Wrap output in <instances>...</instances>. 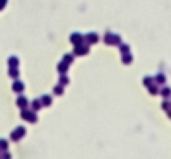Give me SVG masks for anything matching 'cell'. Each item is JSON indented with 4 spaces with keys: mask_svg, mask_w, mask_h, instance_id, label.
<instances>
[{
    "mask_svg": "<svg viewBox=\"0 0 171 159\" xmlns=\"http://www.w3.org/2000/svg\"><path fill=\"white\" fill-rule=\"evenodd\" d=\"M20 116H22L25 121H30V123L37 121V114H35V111H33V110H28V108H23L22 113H20Z\"/></svg>",
    "mask_w": 171,
    "mask_h": 159,
    "instance_id": "cell-1",
    "label": "cell"
},
{
    "mask_svg": "<svg viewBox=\"0 0 171 159\" xmlns=\"http://www.w3.org/2000/svg\"><path fill=\"white\" fill-rule=\"evenodd\" d=\"M105 43L106 45H121V38L118 37V35H115V33H106L105 35Z\"/></svg>",
    "mask_w": 171,
    "mask_h": 159,
    "instance_id": "cell-2",
    "label": "cell"
},
{
    "mask_svg": "<svg viewBox=\"0 0 171 159\" xmlns=\"http://www.w3.org/2000/svg\"><path fill=\"white\" fill-rule=\"evenodd\" d=\"M25 136V128L23 126H19V128H15L13 131H12V134H10V138L13 141H20L22 138Z\"/></svg>",
    "mask_w": 171,
    "mask_h": 159,
    "instance_id": "cell-3",
    "label": "cell"
},
{
    "mask_svg": "<svg viewBox=\"0 0 171 159\" xmlns=\"http://www.w3.org/2000/svg\"><path fill=\"white\" fill-rule=\"evenodd\" d=\"M88 50H90V47H88V43H82V45H75V50H73V53L75 55H86L88 53Z\"/></svg>",
    "mask_w": 171,
    "mask_h": 159,
    "instance_id": "cell-4",
    "label": "cell"
},
{
    "mask_svg": "<svg viewBox=\"0 0 171 159\" xmlns=\"http://www.w3.org/2000/svg\"><path fill=\"white\" fill-rule=\"evenodd\" d=\"M70 42L73 45H82V43H85V35H82V33H72Z\"/></svg>",
    "mask_w": 171,
    "mask_h": 159,
    "instance_id": "cell-5",
    "label": "cell"
},
{
    "mask_svg": "<svg viewBox=\"0 0 171 159\" xmlns=\"http://www.w3.org/2000/svg\"><path fill=\"white\" fill-rule=\"evenodd\" d=\"M98 42V35L96 33H86L85 35V43H88V45H93V43H96Z\"/></svg>",
    "mask_w": 171,
    "mask_h": 159,
    "instance_id": "cell-6",
    "label": "cell"
},
{
    "mask_svg": "<svg viewBox=\"0 0 171 159\" xmlns=\"http://www.w3.org/2000/svg\"><path fill=\"white\" fill-rule=\"evenodd\" d=\"M12 88H13V91H15V93H22V91L25 90V84L22 83V81H19V80H15L13 84H12Z\"/></svg>",
    "mask_w": 171,
    "mask_h": 159,
    "instance_id": "cell-7",
    "label": "cell"
},
{
    "mask_svg": "<svg viewBox=\"0 0 171 159\" xmlns=\"http://www.w3.org/2000/svg\"><path fill=\"white\" fill-rule=\"evenodd\" d=\"M68 65H70V63H67L65 60H63V61L58 65V71H60V75H65V73L68 71Z\"/></svg>",
    "mask_w": 171,
    "mask_h": 159,
    "instance_id": "cell-8",
    "label": "cell"
},
{
    "mask_svg": "<svg viewBox=\"0 0 171 159\" xmlns=\"http://www.w3.org/2000/svg\"><path fill=\"white\" fill-rule=\"evenodd\" d=\"M17 104L20 106V110H23V108H28V101H27V98H25V96H20L19 100H17Z\"/></svg>",
    "mask_w": 171,
    "mask_h": 159,
    "instance_id": "cell-9",
    "label": "cell"
},
{
    "mask_svg": "<svg viewBox=\"0 0 171 159\" xmlns=\"http://www.w3.org/2000/svg\"><path fill=\"white\" fill-rule=\"evenodd\" d=\"M42 106H43V104H42V100H33V101H32V110H33V111H38Z\"/></svg>",
    "mask_w": 171,
    "mask_h": 159,
    "instance_id": "cell-10",
    "label": "cell"
},
{
    "mask_svg": "<svg viewBox=\"0 0 171 159\" xmlns=\"http://www.w3.org/2000/svg\"><path fill=\"white\" fill-rule=\"evenodd\" d=\"M9 75L12 76V78H19V68L17 66H10V70H9Z\"/></svg>",
    "mask_w": 171,
    "mask_h": 159,
    "instance_id": "cell-11",
    "label": "cell"
},
{
    "mask_svg": "<svg viewBox=\"0 0 171 159\" xmlns=\"http://www.w3.org/2000/svg\"><path fill=\"white\" fill-rule=\"evenodd\" d=\"M40 100H42V104H43V106H50V104H52V98H50V96H42Z\"/></svg>",
    "mask_w": 171,
    "mask_h": 159,
    "instance_id": "cell-12",
    "label": "cell"
},
{
    "mask_svg": "<svg viewBox=\"0 0 171 159\" xmlns=\"http://www.w3.org/2000/svg\"><path fill=\"white\" fill-rule=\"evenodd\" d=\"M9 65H10V66H19V58H15V56H10V58H9Z\"/></svg>",
    "mask_w": 171,
    "mask_h": 159,
    "instance_id": "cell-13",
    "label": "cell"
},
{
    "mask_svg": "<svg viewBox=\"0 0 171 159\" xmlns=\"http://www.w3.org/2000/svg\"><path fill=\"white\" fill-rule=\"evenodd\" d=\"M130 61H131V55H130V51H128V53H123V63L128 65Z\"/></svg>",
    "mask_w": 171,
    "mask_h": 159,
    "instance_id": "cell-14",
    "label": "cell"
},
{
    "mask_svg": "<svg viewBox=\"0 0 171 159\" xmlns=\"http://www.w3.org/2000/svg\"><path fill=\"white\" fill-rule=\"evenodd\" d=\"M120 50H121V55H123V53H128V51H130V47L125 45V43H121V45H120Z\"/></svg>",
    "mask_w": 171,
    "mask_h": 159,
    "instance_id": "cell-15",
    "label": "cell"
},
{
    "mask_svg": "<svg viewBox=\"0 0 171 159\" xmlns=\"http://www.w3.org/2000/svg\"><path fill=\"white\" fill-rule=\"evenodd\" d=\"M63 93V84H58L55 86V94H62Z\"/></svg>",
    "mask_w": 171,
    "mask_h": 159,
    "instance_id": "cell-16",
    "label": "cell"
},
{
    "mask_svg": "<svg viewBox=\"0 0 171 159\" xmlns=\"http://www.w3.org/2000/svg\"><path fill=\"white\" fill-rule=\"evenodd\" d=\"M67 83H68V78H67V75H62V76H60V84H63V86H65Z\"/></svg>",
    "mask_w": 171,
    "mask_h": 159,
    "instance_id": "cell-17",
    "label": "cell"
},
{
    "mask_svg": "<svg viewBox=\"0 0 171 159\" xmlns=\"http://www.w3.org/2000/svg\"><path fill=\"white\" fill-rule=\"evenodd\" d=\"M0 149H2V151L7 149V141H5V139H0Z\"/></svg>",
    "mask_w": 171,
    "mask_h": 159,
    "instance_id": "cell-18",
    "label": "cell"
},
{
    "mask_svg": "<svg viewBox=\"0 0 171 159\" xmlns=\"http://www.w3.org/2000/svg\"><path fill=\"white\" fill-rule=\"evenodd\" d=\"M63 60H65L67 63H72V61H73V55H65L63 56Z\"/></svg>",
    "mask_w": 171,
    "mask_h": 159,
    "instance_id": "cell-19",
    "label": "cell"
},
{
    "mask_svg": "<svg viewBox=\"0 0 171 159\" xmlns=\"http://www.w3.org/2000/svg\"><path fill=\"white\" fill-rule=\"evenodd\" d=\"M151 80H153V78H144V84H146V86L151 84Z\"/></svg>",
    "mask_w": 171,
    "mask_h": 159,
    "instance_id": "cell-20",
    "label": "cell"
},
{
    "mask_svg": "<svg viewBox=\"0 0 171 159\" xmlns=\"http://www.w3.org/2000/svg\"><path fill=\"white\" fill-rule=\"evenodd\" d=\"M5 3H7V0H0V10L5 7Z\"/></svg>",
    "mask_w": 171,
    "mask_h": 159,
    "instance_id": "cell-21",
    "label": "cell"
}]
</instances>
